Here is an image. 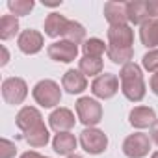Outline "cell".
<instances>
[{
    "label": "cell",
    "instance_id": "1",
    "mask_svg": "<svg viewBox=\"0 0 158 158\" xmlns=\"http://www.w3.org/2000/svg\"><path fill=\"white\" fill-rule=\"evenodd\" d=\"M119 80H121V91L128 101H132V102L143 101L145 82H143V73H141L139 65H136L134 61L123 65L121 73H119Z\"/></svg>",
    "mask_w": 158,
    "mask_h": 158
},
{
    "label": "cell",
    "instance_id": "2",
    "mask_svg": "<svg viewBox=\"0 0 158 158\" xmlns=\"http://www.w3.org/2000/svg\"><path fill=\"white\" fill-rule=\"evenodd\" d=\"M32 95L35 99V102L43 108H52L56 104H60L61 101V89L54 80H41L34 86Z\"/></svg>",
    "mask_w": 158,
    "mask_h": 158
},
{
    "label": "cell",
    "instance_id": "3",
    "mask_svg": "<svg viewBox=\"0 0 158 158\" xmlns=\"http://www.w3.org/2000/svg\"><path fill=\"white\" fill-rule=\"evenodd\" d=\"M76 114H78V119H80L86 127H95L97 123H101L102 119V106L95 101V99H89V97H82L76 101Z\"/></svg>",
    "mask_w": 158,
    "mask_h": 158
},
{
    "label": "cell",
    "instance_id": "4",
    "mask_svg": "<svg viewBox=\"0 0 158 158\" xmlns=\"http://www.w3.org/2000/svg\"><path fill=\"white\" fill-rule=\"evenodd\" d=\"M151 149V138L141 132H134L125 138L123 141V152L128 158H143L149 154Z\"/></svg>",
    "mask_w": 158,
    "mask_h": 158
},
{
    "label": "cell",
    "instance_id": "5",
    "mask_svg": "<svg viewBox=\"0 0 158 158\" xmlns=\"http://www.w3.org/2000/svg\"><path fill=\"white\" fill-rule=\"evenodd\" d=\"M80 145L89 154H101L108 147V138L99 128H86L80 134Z\"/></svg>",
    "mask_w": 158,
    "mask_h": 158
},
{
    "label": "cell",
    "instance_id": "6",
    "mask_svg": "<svg viewBox=\"0 0 158 158\" xmlns=\"http://www.w3.org/2000/svg\"><path fill=\"white\" fill-rule=\"evenodd\" d=\"M28 95V86L23 78H6L2 82V97L8 104H21Z\"/></svg>",
    "mask_w": 158,
    "mask_h": 158
},
{
    "label": "cell",
    "instance_id": "7",
    "mask_svg": "<svg viewBox=\"0 0 158 158\" xmlns=\"http://www.w3.org/2000/svg\"><path fill=\"white\" fill-rule=\"evenodd\" d=\"M91 91L95 97L99 99H112L117 91H119V78L112 73H104L99 74L95 80L91 82Z\"/></svg>",
    "mask_w": 158,
    "mask_h": 158
},
{
    "label": "cell",
    "instance_id": "8",
    "mask_svg": "<svg viewBox=\"0 0 158 158\" xmlns=\"http://www.w3.org/2000/svg\"><path fill=\"white\" fill-rule=\"evenodd\" d=\"M47 54L50 60L54 61H61V63H71L76 60L78 56V45L67 41V39H61V41H56L52 45H48L47 48Z\"/></svg>",
    "mask_w": 158,
    "mask_h": 158
},
{
    "label": "cell",
    "instance_id": "9",
    "mask_svg": "<svg viewBox=\"0 0 158 158\" xmlns=\"http://www.w3.org/2000/svg\"><path fill=\"white\" fill-rule=\"evenodd\" d=\"M106 35H108V47H115V48H132V43H134V30H132L128 24L110 26Z\"/></svg>",
    "mask_w": 158,
    "mask_h": 158
},
{
    "label": "cell",
    "instance_id": "10",
    "mask_svg": "<svg viewBox=\"0 0 158 158\" xmlns=\"http://www.w3.org/2000/svg\"><path fill=\"white\" fill-rule=\"evenodd\" d=\"M17 45H19L21 52H24V54H37L43 48V35H41V32L28 28V30L21 32Z\"/></svg>",
    "mask_w": 158,
    "mask_h": 158
},
{
    "label": "cell",
    "instance_id": "11",
    "mask_svg": "<svg viewBox=\"0 0 158 158\" xmlns=\"http://www.w3.org/2000/svg\"><path fill=\"white\" fill-rule=\"evenodd\" d=\"M15 123H17V127H19L23 132H28V130H32V128H35L37 125L43 123V115L39 114L37 108H34V106H24V108L19 110V114H17V117H15Z\"/></svg>",
    "mask_w": 158,
    "mask_h": 158
},
{
    "label": "cell",
    "instance_id": "12",
    "mask_svg": "<svg viewBox=\"0 0 158 158\" xmlns=\"http://www.w3.org/2000/svg\"><path fill=\"white\" fill-rule=\"evenodd\" d=\"M61 84L63 89L71 95L74 93H82L88 88V80H86V74H82V71H76V69H69L63 78H61Z\"/></svg>",
    "mask_w": 158,
    "mask_h": 158
},
{
    "label": "cell",
    "instance_id": "13",
    "mask_svg": "<svg viewBox=\"0 0 158 158\" xmlns=\"http://www.w3.org/2000/svg\"><path fill=\"white\" fill-rule=\"evenodd\" d=\"M48 123L56 132H69L74 127V114L69 108H58L50 114Z\"/></svg>",
    "mask_w": 158,
    "mask_h": 158
},
{
    "label": "cell",
    "instance_id": "14",
    "mask_svg": "<svg viewBox=\"0 0 158 158\" xmlns=\"http://www.w3.org/2000/svg\"><path fill=\"white\" fill-rule=\"evenodd\" d=\"M128 121H130V125L136 127V128H147V127L151 128V125L156 121V114H154V110L149 108V106H136L134 110H130Z\"/></svg>",
    "mask_w": 158,
    "mask_h": 158
},
{
    "label": "cell",
    "instance_id": "15",
    "mask_svg": "<svg viewBox=\"0 0 158 158\" xmlns=\"http://www.w3.org/2000/svg\"><path fill=\"white\" fill-rule=\"evenodd\" d=\"M104 17L110 23V26H121L127 24V4L125 2H106L104 4Z\"/></svg>",
    "mask_w": 158,
    "mask_h": 158
},
{
    "label": "cell",
    "instance_id": "16",
    "mask_svg": "<svg viewBox=\"0 0 158 158\" xmlns=\"http://www.w3.org/2000/svg\"><path fill=\"white\" fill-rule=\"evenodd\" d=\"M52 149L61 156H71L76 149V138L71 132H58L52 139Z\"/></svg>",
    "mask_w": 158,
    "mask_h": 158
},
{
    "label": "cell",
    "instance_id": "17",
    "mask_svg": "<svg viewBox=\"0 0 158 158\" xmlns=\"http://www.w3.org/2000/svg\"><path fill=\"white\" fill-rule=\"evenodd\" d=\"M139 39L147 48L158 47V19H149L139 28Z\"/></svg>",
    "mask_w": 158,
    "mask_h": 158
},
{
    "label": "cell",
    "instance_id": "18",
    "mask_svg": "<svg viewBox=\"0 0 158 158\" xmlns=\"http://www.w3.org/2000/svg\"><path fill=\"white\" fill-rule=\"evenodd\" d=\"M127 15H128V23L141 26L145 21H149L147 2H141V0H132V2H127Z\"/></svg>",
    "mask_w": 158,
    "mask_h": 158
},
{
    "label": "cell",
    "instance_id": "19",
    "mask_svg": "<svg viewBox=\"0 0 158 158\" xmlns=\"http://www.w3.org/2000/svg\"><path fill=\"white\" fill-rule=\"evenodd\" d=\"M67 23H69V19H65L63 15H60V13H50V15L45 19V34H47L48 37H60V35H63Z\"/></svg>",
    "mask_w": 158,
    "mask_h": 158
},
{
    "label": "cell",
    "instance_id": "20",
    "mask_svg": "<svg viewBox=\"0 0 158 158\" xmlns=\"http://www.w3.org/2000/svg\"><path fill=\"white\" fill-rule=\"evenodd\" d=\"M23 138H24V141H26L30 147H45V145L48 143V139H50V134H48L45 123H41V125H37L35 128L24 132Z\"/></svg>",
    "mask_w": 158,
    "mask_h": 158
},
{
    "label": "cell",
    "instance_id": "21",
    "mask_svg": "<svg viewBox=\"0 0 158 158\" xmlns=\"http://www.w3.org/2000/svg\"><path fill=\"white\" fill-rule=\"evenodd\" d=\"M63 39H67L74 45H80L86 39V28L76 21H69L65 26V32H63Z\"/></svg>",
    "mask_w": 158,
    "mask_h": 158
},
{
    "label": "cell",
    "instance_id": "22",
    "mask_svg": "<svg viewBox=\"0 0 158 158\" xmlns=\"http://www.w3.org/2000/svg\"><path fill=\"white\" fill-rule=\"evenodd\" d=\"M102 69H104V65H102V60H101V58L84 56L80 61H78V71H82V74H88V76L101 74Z\"/></svg>",
    "mask_w": 158,
    "mask_h": 158
},
{
    "label": "cell",
    "instance_id": "23",
    "mask_svg": "<svg viewBox=\"0 0 158 158\" xmlns=\"http://www.w3.org/2000/svg\"><path fill=\"white\" fill-rule=\"evenodd\" d=\"M106 50H108V47H106L104 41L99 39V37H89V39H86L84 45H82L84 56H89V58H101Z\"/></svg>",
    "mask_w": 158,
    "mask_h": 158
},
{
    "label": "cell",
    "instance_id": "24",
    "mask_svg": "<svg viewBox=\"0 0 158 158\" xmlns=\"http://www.w3.org/2000/svg\"><path fill=\"white\" fill-rule=\"evenodd\" d=\"M19 32V19L15 15H4L0 19V37L4 41L11 39Z\"/></svg>",
    "mask_w": 158,
    "mask_h": 158
},
{
    "label": "cell",
    "instance_id": "25",
    "mask_svg": "<svg viewBox=\"0 0 158 158\" xmlns=\"http://www.w3.org/2000/svg\"><path fill=\"white\" fill-rule=\"evenodd\" d=\"M106 54H108V58L115 65H127V63H130V60L134 56V48H115V47H108Z\"/></svg>",
    "mask_w": 158,
    "mask_h": 158
},
{
    "label": "cell",
    "instance_id": "26",
    "mask_svg": "<svg viewBox=\"0 0 158 158\" xmlns=\"http://www.w3.org/2000/svg\"><path fill=\"white\" fill-rule=\"evenodd\" d=\"M34 0H10L8 2V8L11 11V15L15 17H24L28 15L32 10H34Z\"/></svg>",
    "mask_w": 158,
    "mask_h": 158
},
{
    "label": "cell",
    "instance_id": "27",
    "mask_svg": "<svg viewBox=\"0 0 158 158\" xmlns=\"http://www.w3.org/2000/svg\"><path fill=\"white\" fill-rule=\"evenodd\" d=\"M141 65H143V69L149 71V73H158V48L149 50V52L143 56Z\"/></svg>",
    "mask_w": 158,
    "mask_h": 158
},
{
    "label": "cell",
    "instance_id": "28",
    "mask_svg": "<svg viewBox=\"0 0 158 158\" xmlns=\"http://www.w3.org/2000/svg\"><path fill=\"white\" fill-rule=\"evenodd\" d=\"M0 147H2V154H0V158H11V156H15V152H17L15 143H11V141H8V139H2V141H0Z\"/></svg>",
    "mask_w": 158,
    "mask_h": 158
},
{
    "label": "cell",
    "instance_id": "29",
    "mask_svg": "<svg viewBox=\"0 0 158 158\" xmlns=\"http://www.w3.org/2000/svg\"><path fill=\"white\" fill-rule=\"evenodd\" d=\"M147 13L149 19H158V0H147Z\"/></svg>",
    "mask_w": 158,
    "mask_h": 158
},
{
    "label": "cell",
    "instance_id": "30",
    "mask_svg": "<svg viewBox=\"0 0 158 158\" xmlns=\"http://www.w3.org/2000/svg\"><path fill=\"white\" fill-rule=\"evenodd\" d=\"M149 138H151V141H154V143L158 145V119L151 125V128H149Z\"/></svg>",
    "mask_w": 158,
    "mask_h": 158
},
{
    "label": "cell",
    "instance_id": "31",
    "mask_svg": "<svg viewBox=\"0 0 158 158\" xmlns=\"http://www.w3.org/2000/svg\"><path fill=\"white\" fill-rule=\"evenodd\" d=\"M149 86H151V91H152L154 95H158V73H154V74L151 76Z\"/></svg>",
    "mask_w": 158,
    "mask_h": 158
},
{
    "label": "cell",
    "instance_id": "32",
    "mask_svg": "<svg viewBox=\"0 0 158 158\" xmlns=\"http://www.w3.org/2000/svg\"><path fill=\"white\" fill-rule=\"evenodd\" d=\"M21 158H47V156H43V154H39V152H35V151H28V152L21 154Z\"/></svg>",
    "mask_w": 158,
    "mask_h": 158
},
{
    "label": "cell",
    "instance_id": "33",
    "mask_svg": "<svg viewBox=\"0 0 158 158\" xmlns=\"http://www.w3.org/2000/svg\"><path fill=\"white\" fill-rule=\"evenodd\" d=\"M8 63V50L4 48V60H2V65H6Z\"/></svg>",
    "mask_w": 158,
    "mask_h": 158
},
{
    "label": "cell",
    "instance_id": "34",
    "mask_svg": "<svg viewBox=\"0 0 158 158\" xmlns=\"http://www.w3.org/2000/svg\"><path fill=\"white\" fill-rule=\"evenodd\" d=\"M67 158H82L80 154H71V156H67Z\"/></svg>",
    "mask_w": 158,
    "mask_h": 158
},
{
    "label": "cell",
    "instance_id": "35",
    "mask_svg": "<svg viewBox=\"0 0 158 158\" xmlns=\"http://www.w3.org/2000/svg\"><path fill=\"white\" fill-rule=\"evenodd\" d=\"M151 158H158V151H156V152H152V156H151Z\"/></svg>",
    "mask_w": 158,
    "mask_h": 158
}]
</instances>
